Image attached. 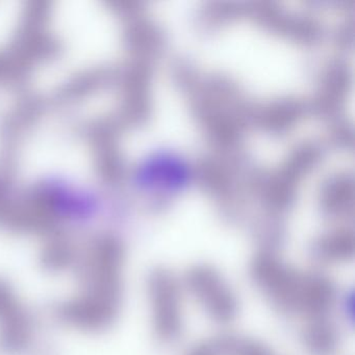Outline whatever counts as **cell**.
<instances>
[{
	"instance_id": "1",
	"label": "cell",
	"mask_w": 355,
	"mask_h": 355,
	"mask_svg": "<svg viewBox=\"0 0 355 355\" xmlns=\"http://www.w3.org/2000/svg\"><path fill=\"white\" fill-rule=\"evenodd\" d=\"M125 253L119 240L99 236L78 257V288L62 301L55 315L64 325L83 332L109 329L121 311Z\"/></svg>"
},
{
	"instance_id": "2",
	"label": "cell",
	"mask_w": 355,
	"mask_h": 355,
	"mask_svg": "<svg viewBox=\"0 0 355 355\" xmlns=\"http://www.w3.org/2000/svg\"><path fill=\"white\" fill-rule=\"evenodd\" d=\"M251 278L263 296L282 313L300 315L307 273H300L271 252H261L251 263Z\"/></svg>"
},
{
	"instance_id": "3",
	"label": "cell",
	"mask_w": 355,
	"mask_h": 355,
	"mask_svg": "<svg viewBox=\"0 0 355 355\" xmlns=\"http://www.w3.org/2000/svg\"><path fill=\"white\" fill-rule=\"evenodd\" d=\"M147 295L155 336L164 344H173L184 330L182 282L168 270L157 268L147 278Z\"/></svg>"
},
{
	"instance_id": "4",
	"label": "cell",
	"mask_w": 355,
	"mask_h": 355,
	"mask_svg": "<svg viewBox=\"0 0 355 355\" xmlns=\"http://www.w3.org/2000/svg\"><path fill=\"white\" fill-rule=\"evenodd\" d=\"M182 284L216 323L228 324L236 319L238 298L215 268L207 263L193 266L187 271Z\"/></svg>"
},
{
	"instance_id": "5",
	"label": "cell",
	"mask_w": 355,
	"mask_h": 355,
	"mask_svg": "<svg viewBox=\"0 0 355 355\" xmlns=\"http://www.w3.org/2000/svg\"><path fill=\"white\" fill-rule=\"evenodd\" d=\"M34 336L32 315L15 288L0 278V349L18 354L28 348Z\"/></svg>"
},
{
	"instance_id": "6",
	"label": "cell",
	"mask_w": 355,
	"mask_h": 355,
	"mask_svg": "<svg viewBox=\"0 0 355 355\" xmlns=\"http://www.w3.org/2000/svg\"><path fill=\"white\" fill-rule=\"evenodd\" d=\"M302 338L309 352L315 355H330L338 348L340 334L330 317L319 318L306 321Z\"/></svg>"
},
{
	"instance_id": "7",
	"label": "cell",
	"mask_w": 355,
	"mask_h": 355,
	"mask_svg": "<svg viewBox=\"0 0 355 355\" xmlns=\"http://www.w3.org/2000/svg\"><path fill=\"white\" fill-rule=\"evenodd\" d=\"M40 261L47 271L62 272L76 265L78 253L72 243L61 234L49 236L40 253Z\"/></svg>"
},
{
	"instance_id": "8",
	"label": "cell",
	"mask_w": 355,
	"mask_h": 355,
	"mask_svg": "<svg viewBox=\"0 0 355 355\" xmlns=\"http://www.w3.org/2000/svg\"><path fill=\"white\" fill-rule=\"evenodd\" d=\"M353 238L348 232L324 236L313 246V255L323 263H345L353 257Z\"/></svg>"
},
{
	"instance_id": "9",
	"label": "cell",
	"mask_w": 355,
	"mask_h": 355,
	"mask_svg": "<svg viewBox=\"0 0 355 355\" xmlns=\"http://www.w3.org/2000/svg\"><path fill=\"white\" fill-rule=\"evenodd\" d=\"M225 355H276L269 347L252 338L224 336Z\"/></svg>"
},
{
	"instance_id": "10",
	"label": "cell",
	"mask_w": 355,
	"mask_h": 355,
	"mask_svg": "<svg viewBox=\"0 0 355 355\" xmlns=\"http://www.w3.org/2000/svg\"><path fill=\"white\" fill-rule=\"evenodd\" d=\"M186 355H225L224 354V336L202 340L189 349Z\"/></svg>"
}]
</instances>
